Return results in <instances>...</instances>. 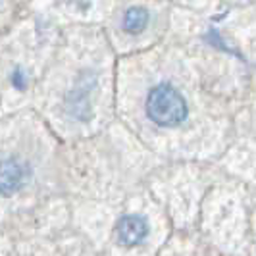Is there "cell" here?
Masks as SVG:
<instances>
[{"instance_id":"277c9868","label":"cell","mask_w":256,"mask_h":256,"mask_svg":"<svg viewBox=\"0 0 256 256\" xmlns=\"http://www.w3.org/2000/svg\"><path fill=\"white\" fill-rule=\"evenodd\" d=\"M148 12L141 8V6H133L129 8L128 12L124 14V29L131 33V35H137L144 31V27L148 26Z\"/></svg>"},{"instance_id":"6da1fadb","label":"cell","mask_w":256,"mask_h":256,"mask_svg":"<svg viewBox=\"0 0 256 256\" xmlns=\"http://www.w3.org/2000/svg\"><path fill=\"white\" fill-rule=\"evenodd\" d=\"M146 116L152 120L156 126L162 128H174L180 126L181 122L187 118V102L181 96V92L176 87L162 83L156 85L148 96H146V104H144Z\"/></svg>"},{"instance_id":"5b68a950","label":"cell","mask_w":256,"mask_h":256,"mask_svg":"<svg viewBox=\"0 0 256 256\" xmlns=\"http://www.w3.org/2000/svg\"><path fill=\"white\" fill-rule=\"evenodd\" d=\"M22 81H24V79H22V72H20V70H16V74H14V85L22 89V87H24V83H22Z\"/></svg>"},{"instance_id":"7a4b0ae2","label":"cell","mask_w":256,"mask_h":256,"mask_svg":"<svg viewBox=\"0 0 256 256\" xmlns=\"http://www.w3.org/2000/svg\"><path fill=\"white\" fill-rule=\"evenodd\" d=\"M148 235V224L141 216H124L118 220L116 224V237L118 243L124 246H135L144 241V237Z\"/></svg>"},{"instance_id":"3957f363","label":"cell","mask_w":256,"mask_h":256,"mask_svg":"<svg viewBox=\"0 0 256 256\" xmlns=\"http://www.w3.org/2000/svg\"><path fill=\"white\" fill-rule=\"evenodd\" d=\"M24 180H26L24 166L16 158H6L0 162V194L2 196H12L14 192L20 191Z\"/></svg>"}]
</instances>
